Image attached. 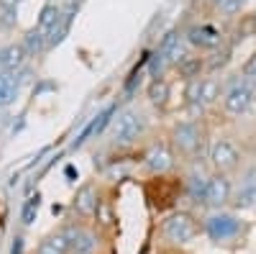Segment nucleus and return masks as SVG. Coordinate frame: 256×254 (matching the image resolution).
I'll return each instance as SVG.
<instances>
[{"mask_svg": "<svg viewBox=\"0 0 256 254\" xmlns=\"http://www.w3.org/2000/svg\"><path fill=\"white\" fill-rule=\"evenodd\" d=\"M198 234H200V221L187 210H174L172 216L162 221V239L169 246H187L198 239Z\"/></svg>", "mask_w": 256, "mask_h": 254, "instance_id": "1", "label": "nucleus"}, {"mask_svg": "<svg viewBox=\"0 0 256 254\" xmlns=\"http://www.w3.org/2000/svg\"><path fill=\"white\" fill-rule=\"evenodd\" d=\"M202 144H205V134L198 121H180V123H174L172 134H169L172 152L184 159H195L198 152L202 149Z\"/></svg>", "mask_w": 256, "mask_h": 254, "instance_id": "2", "label": "nucleus"}, {"mask_svg": "<svg viewBox=\"0 0 256 254\" xmlns=\"http://www.w3.org/2000/svg\"><path fill=\"white\" fill-rule=\"evenodd\" d=\"M146 129H148V118L136 108H128V111L118 113V118L113 123V144L131 146L146 134Z\"/></svg>", "mask_w": 256, "mask_h": 254, "instance_id": "3", "label": "nucleus"}, {"mask_svg": "<svg viewBox=\"0 0 256 254\" xmlns=\"http://www.w3.org/2000/svg\"><path fill=\"white\" fill-rule=\"evenodd\" d=\"M256 100V90H254V82H248L246 77L236 80L230 85V88L226 90L223 95V111L233 118H241L251 111V105Z\"/></svg>", "mask_w": 256, "mask_h": 254, "instance_id": "4", "label": "nucleus"}, {"mask_svg": "<svg viewBox=\"0 0 256 254\" xmlns=\"http://www.w3.org/2000/svg\"><path fill=\"white\" fill-rule=\"evenodd\" d=\"M208 159H210V167L216 169L218 175H230V172H236V169L241 167V152H238V146L233 144L230 139H223V136L210 144Z\"/></svg>", "mask_w": 256, "mask_h": 254, "instance_id": "5", "label": "nucleus"}, {"mask_svg": "<svg viewBox=\"0 0 256 254\" xmlns=\"http://www.w3.org/2000/svg\"><path fill=\"white\" fill-rule=\"evenodd\" d=\"M205 231H208V236L216 244H226V241H236L241 236L244 226L233 213H223V210H218V213H212L205 221Z\"/></svg>", "mask_w": 256, "mask_h": 254, "instance_id": "6", "label": "nucleus"}, {"mask_svg": "<svg viewBox=\"0 0 256 254\" xmlns=\"http://www.w3.org/2000/svg\"><path fill=\"white\" fill-rule=\"evenodd\" d=\"M228 203H233V182L228 175H218L212 172L208 180V190H205V208L210 210H223Z\"/></svg>", "mask_w": 256, "mask_h": 254, "instance_id": "7", "label": "nucleus"}, {"mask_svg": "<svg viewBox=\"0 0 256 254\" xmlns=\"http://www.w3.org/2000/svg\"><path fill=\"white\" fill-rule=\"evenodd\" d=\"M174 152H172V146L164 144V141H154V144H148V149L144 152V167H146V172L148 175H166V172H172V167H174Z\"/></svg>", "mask_w": 256, "mask_h": 254, "instance_id": "8", "label": "nucleus"}, {"mask_svg": "<svg viewBox=\"0 0 256 254\" xmlns=\"http://www.w3.org/2000/svg\"><path fill=\"white\" fill-rule=\"evenodd\" d=\"M220 98V82L216 77H192L190 80V88H187V100L192 105H200V108H205V105H212Z\"/></svg>", "mask_w": 256, "mask_h": 254, "instance_id": "9", "label": "nucleus"}, {"mask_svg": "<svg viewBox=\"0 0 256 254\" xmlns=\"http://www.w3.org/2000/svg\"><path fill=\"white\" fill-rule=\"evenodd\" d=\"M220 31L210 24H200V26H192L187 34V41L192 47H200V49H216L220 44Z\"/></svg>", "mask_w": 256, "mask_h": 254, "instance_id": "10", "label": "nucleus"}, {"mask_svg": "<svg viewBox=\"0 0 256 254\" xmlns=\"http://www.w3.org/2000/svg\"><path fill=\"white\" fill-rule=\"evenodd\" d=\"M98 208H100V195H98V187L95 185H84L77 190V195H74V210L80 216H95L98 213Z\"/></svg>", "mask_w": 256, "mask_h": 254, "instance_id": "11", "label": "nucleus"}, {"mask_svg": "<svg viewBox=\"0 0 256 254\" xmlns=\"http://www.w3.org/2000/svg\"><path fill=\"white\" fill-rule=\"evenodd\" d=\"M233 205H236L238 210L256 208V169L246 172V180L241 182L238 193H233Z\"/></svg>", "mask_w": 256, "mask_h": 254, "instance_id": "12", "label": "nucleus"}, {"mask_svg": "<svg viewBox=\"0 0 256 254\" xmlns=\"http://www.w3.org/2000/svg\"><path fill=\"white\" fill-rule=\"evenodd\" d=\"M26 57H28V52L24 47V41H20V44H8V47L0 49V70L3 72H18L24 67Z\"/></svg>", "mask_w": 256, "mask_h": 254, "instance_id": "13", "label": "nucleus"}, {"mask_svg": "<svg viewBox=\"0 0 256 254\" xmlns=\"http://www.w3.org/2000/svg\"><path fill=\"white\" fill-rule=\"evenodd\" d=\"M64 236L70 239V244H72V251H74V254H95V251H98V246H100V239L92 234V231L74 228V231H64Z\"/></svg>", "mask_w": 256, "mask_h": 254, "instance_id": "14", "label": "nucleus"}, {"mask_svg": "<svg viewBox=\"0 0 256 254\" xmlns=\"http://www.w3.org/2000/svg\"><path fill=\"white\" fill-rule=\"evenodd\" d=\"M208 180H210V175H205L202 169H198V167L187 175V187H184V193H187V198H190L192 203H195V205H205Z\"/></svg>", "mask_w": 256, "mask_h": 254, "instance_id": "15", "label": "nucleus"}, {"mask_svg": "<svg viewBox=\"0 0 256 254\" xmlns=\"http://www.w3.org/2000/svg\"><path fill=\"white\" fill-rule=\"evenodd\" d=\"M20 88V77L16 72H0V108H8L10 103H16Z\"/></svg>", "mask_w": 256, "mask_h": 254, "instance_id": "16", "label": "nucleus"}, {"mask_svg": "<svg viewBox=\"0 0 256 254\" xmlns=\"http://www.w3.org/2000/svg\"><path fill=\"white\" fill-rule=\"evenodd\" d=\"M148 100H152L156 108H164L169 103V82L164 77H154L148 85Z\"/></svg>", "mask_w": 256, "mask_h": 254, "instance_id": "17", "label": "nucleus"}, {"mask_svg": "<svg viewBox=\"0 0 256 254\" xmlns=\"http://www.w3.org/2000/svg\"><path fill=\"white\" fill-rule=\"evenodd\" d=\"M72 251V244L64 234H56V236H49L44 244L38 246V254H70Z\"/></svg>", "mask_w": 256, "mask_h": 254, "instance_id": "18", "label": "nucleus"}, {"mask_svg": "<svg viewBox=\"0 0 256 254\" xmlns=\"http://www.w3.org/2000/svg\"><path fill=\"white\" fill-rule=\"evenodd\" d=\"M59 18H62V11H59V8H56L54 3H49V6L44 8V11H41V18H38V24H36V31L46 36V34L52 31V26L56 24Z\"/></svg>", "mask_w": 256, "mask_h": 254, "instance_id": "19", "label": "nucleus"}, {"mask_svg": "<svg viewBox=\"0 0 256 254\" xmlns=\"http://www.w3.org/2000/svg\"><path fill=\"white\" fill-rule=\"evenodd\" d=\"M44 44H46V36H44V34H38L36 29H34V31H28V34H26V39H24V47H26V52H28V54H36Z\"/></svg>", "mask_w": 256, "mask_h": 254, "instance_id": "20", "label": "nucleus"}, {"mask_svg": "<svg viewBox=\"0 0 256 254\" xmlns=\"http://www.w3.org/2000/svg\"><path fill=\"white\" fill-rule=\"evenodd\" d=\"M38 205H41L38 195H36V198H31V200H28V203L24 205V210H20V221H24L26 226L36 221V216H38Z\"/></svg>", "mask_w": 256, "mask_h": 254, "instance_id": "21", "label": "nucleus"}, {"mask_svg": "<svg viewBox=\"0 0 256 254\" xmlns=\"http://www.w3.org/2000/svg\"><path fill=\"white\" fill-rule=\"evenodd\" d=\"M220 8V13L223 16H236V13H241V8H244V0H223V3L218 6Z\"/></svg>", "mask_w": 256, "mask_h": 254, "instance_id": "22", "label": "nucleus"}, {"mask_svg": "<svg viewBox=\"0 0 256 254\" xmlns=\"http://www.w3.org/2000/svg\"><path fill=\"white\" fill-rule=\"evenodd\" d=\"M244 77H246L248 82H256V54L244 65Z\"/></svg>", "mask_w": 256, "mask_h": 254, "instance_id": "23", "label": "nucleus"}, {"mask_svg": "<svg viewBox=\"0 0 256 254\" xmlns=\"http://www.w3.org/2000/svg\"><path fill=\"white\" fill-rule=\"evenodd\" d=\"M18 3H20V0H0V8H3V11H16Z\"/></svg>", "mask_w": 256, "mask_h": 254, "instance_id": "24", "label": "nucleus"}, {"mask_svg": "<svg viewBox=\"0 0 256 254\" xmlns=\"http://www.w3.org/2000/svg\"><path fill=\"white\" fill-rule=\"evenodd\" d=\"M49 3H54V0H49Z\"/></svg>", "mask_w": 256, "mask_h": 254, "instance_id": "25", "label": "nucleus"}]
</instances>
